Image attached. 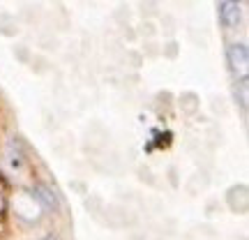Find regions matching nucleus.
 Instances as JSON below:
<instances>
[{"instance_id": "obj_3", "label": "nucleus", "mask_w": 249, "mask_h": 240, "mask_svg": "<svg viewBox=\"0 0 249 240\" xmlns=\"http://www.w3.org/2000/svg\"><path fill=\"white\" fill-rule=\"evenodd\" d=\"M33 194H35V199L39 201V203L44 205L46 210H58L60 208V201H58V196L49 189V187L44 185H37L35 189H33Z\"/></svg>"}, {"instance_id": "obj_1", "label": "nucleus", "mask_w": 249, "mask_h": 240, "mask_svg": "<svg viewBox=\"0 0 249 240\" xmlns=\"http://www.w3.org/2000/svg\"><path fill=\"white\" fill-rule=\"evenodd\" d=\"M229 62H231L233 72H240V79L247 74V62H249V54L245 44H231L229 46Z\"/></svg>"}, {"instance_id": "obj_2", "label": "nucleus", "mask_w": 249, "mask_h": 240, "mask_svg": "<svg viewBox=\"0 0 249 240\" xmlns=\"http://www.w3.org/2000/svg\"><path fill=\"white\" fill-rule=\"evenodd\" d=\"M240 17H242V12L238 2H219V18L224 21V26H229V28L238 26Z\"/></svg>"}, {"instance_id": "obj_4", "label": "nucleus", "mask_w": 249, "mask_h": 240, "mask_svg": "<svg viewBox=\"0 0 249 240\" xmlns=\"http://www.w3.org/2000/svg\"><path fill=\"white\" fill-rule=\"evenodd\" d=\"M39 240H60V238H58V236H55V233H46L44 238H39Z\"/></svg>"}]
</instances>
